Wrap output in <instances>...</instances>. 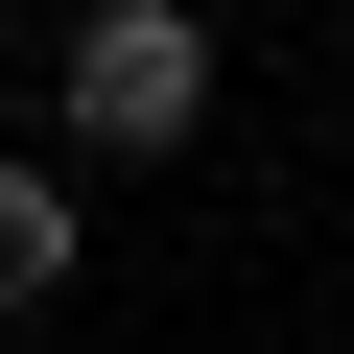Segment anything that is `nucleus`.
<instances>
[{
	"label": "nucleus",
	"mask_w": 354,
	"mask_h": 354,
	"mask_svg": "<svg viewBox=\"0 0 354 354\" xmlns=\"http://www.w3.org/2000/svg\"><path fill=\"white\" fill-rule=\"evenodd\" d=\"M71 142L95 165H165V142H213V24H189V0H71Z\"/></svg>",
	"instance_id": "obj_1"
},
{
	"label": "nucleus",
	"mask_w": 354,
	"mask_h": 354,
	"mask_svg": "<svg viewBox=\"0 0 354 354\" xmlns=\"http://www.w3.org/2000/svg\"><path fill=\"white\" fill-rule=\"evenodd\" d=\"M71 165H24V142H0V330H24V307H71Z\"/></svg>",
	"instance_id": "obj_2"
}]
</instances>
